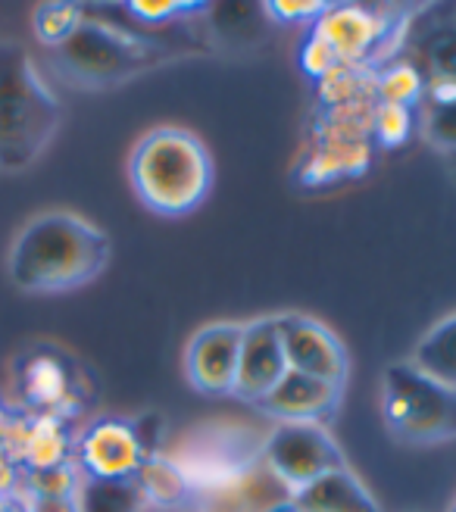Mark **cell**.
I'll use <instances>...</instances> for the list:
<instances>
[{
  "label": "cell",
  "instance_id": "6da1fadb",
  "mask_svg": "<svg viewBox=\"0 0 456 512\" xmlns=\"http://www.w3.org/2000/svg\"><path fill=\"white\" fill-rule=\"evenodd\" d=\"M110 263V238L75 213H41L10 247V278L25 294H63L94 281Z\"/></svg>",
  "mask_w": 456,
  "mask_h": 512
},
{
  "label": "cell",
  "instance_id": "7a4b0ae2",
  "mask_svg": "<svg viewBox=\"0 0 456 512\" xmlns=\"http://www.w3.org/2000/svg\"><path fill=\"white\" fill-rule=\"evenodd\" d=\"M60 100L19 41H0V169H29L60 128Z\"/></svg>",
  "mask_w": 456,
  "mask_h": 512
},
{
  "label": "cell",
  "instance_id": "3957f363",
  "mask_svg": "<svg viewBox=\"0 0 456 512\" xmlns=\"http://www.w3.org/2000/svg\"><path fill=\"white\" fill-rule=\"evenodd\" d=\"M135 194L160 216H188L213 185V160L197 135L185 128L147 132L129 163Z\"/></svg>",
  "mask_w": 456,
  "mask_h": 512
},
{
  "label": "cell",
  "instance_id": "277c9868",
  "mask_svg": "<svg viewBox=\"0 0 456 512\" xmlns=\"http://www.w3.org/2000/svg\"><path fill=\"white\" fill-rule=\"evenodd\" d=\"M175 57L160 41L85 19L75 35L50 54V69L75 88H110Z\"/></svg>",
  "mask_w": 456,
  "mask_h": 512
},
{
  "label": "cell",
  "instance_id": "5b68a950",
  "mask_svg": "<svg viewBox=\"0 0 456 512\" xmlns=\"http://www.w3.org/2000/svg\"><path fill=\"white\" fill-rule=\"evenodd\" d=\"M382 413L400 441L438 444L456 438V391L419 372L413 363L385 369Z\"/></svg>",
  "mask_w": 456,
  "mask_h": 512
},
{
  "label": "cell",
  "instance_id": "8992f818",
  "mask_svg": "<svg viewBox=\"0 0 456 512\" xmlns=\"http://www.w3.org/2000/svg\"><path fill=\"white\" fill-rule=\"evenodd\" d=\"M263 466L285 484L291 497L328 472L347 469L344 453L325 425L310 422H278L260 447Z\"/></svg>",
  "mask_w": 456,
  "mask_h": 512
},
{
  "label": "cell",
  "instance_id": "52a82bcc",
  "mask_svg": "<svg viewBox=\"0 0 456 512\" xmlns=\"http://www.w3.org/2000/svg\"><path fill=\"white\" fill-rule=\"evenodd\" d=\"M313 32H319L335 47L341 63L375 69V63L385 57V50L394 47V38L400 35V19L388 10H372L360 4H328L313 22Z\"/></svg>",
  "mask_w": 456,
  "mask_h": 512
},
{
  "label": "cell",
  "instance_id": "ba28073f",
  "mask_svg": "<svg viewBox=\"0 0 456 512\" xmlns=\"http://www.w3.org/2000/svg\"><path fill=\"white\" fill-rule=\"evenodd\" d=\"M138 428L129 419H97L82 434H75L72 463L82 472V478L94 481H132L144 459Z\"/></svg>",
  "mask_w": 456,
  "mask_h": 512
},
{
  "label": "cell",
  "instance_id": "9c48e42d",
  "mask_svg": "<svg viewBox=\"0 0 456 512\" xmlns=\"http://www.w3.org/2000/svg\"><path fill=\"white\" fill-rule=\"evenodd\" d=\"M278 335H282L285 360L291 372L313 375L319 381L341 384L344 388L350 360L332 328H325L322 322L310 316L288 313V316H278Z\"/></svg>",
  "mask_w": 456,
  "mask_h": 512
},
{
  "label": "cell",
  "instance_id": "30bf717a",
  "mask_svg": "<svg viewBox=\"0 0 456 512\" xmlns=\"http://www.w3.org/2000/svg\"><path fill=\"white\" fill-rule=\"evenodd\" d=\"M19 384H22V400L35 416H57L69 422L85 403L82 378L75 375L66 356L50 350L25 356Z\"/></svg>",
  "mask_w": 456,
  "mask_h": 512
},
{
  "label": "cell",
  "instance_id": "8fae6325",
  "mask_svg": "<svg viewBox=\"0 0 456 512\" xmlns=\"http://www.w3.org/2000/svg\"><path fill=\"white\" fill-rule=\"evenodd\" d=\"M288 372L282 335H278V316H263L244 325L235 397L257 406Z\"/></svg>",
  "mask_w": 456,
  "mask_h": 512
},
{
  "label": "cell",
  "instance_id": "7c38bea8",
  "mask_svg": "<svg viewBox=\"0 0 456 512\" xmlns=\"http://www.w3.org/2000/svg\"><path fill=\"white\" fill-rule=\"evenodd\" d=\"M241 335H244V325L216 322V325L200 328L191 338L188 353H185V369L200 394L225 397L235 391Z\"/></svg>",
  "mask_w": 456,
  "mask_h": 512
},
{
  "label": "cell",
  "instance_id": "4fadbf2b",
  "mask_svg": "<svg viewBox=\"0 0 456 512\" xmlns=\"http://www.w3.org/2000/svg\"><path fill=\"white\" fill-rule=\"evenodd\" d=\"M341 384H328L303 372H285V378L257 403L263 416L275 422H310L328 425L338 413Z\"/></svg>",
  "mask_w": 456,
  "mask_h": 512
},
{
  "label": "cell",
  "instance_id": "5bb4252c",
  "mask_svg": "<svg viewBox=\"0 0 456 512\" xmlns=\"http://www.w3.org/2000/svg\"><path fill=\"white\" fill-rule=\"evenodd\" d=\"M300 512H385L350 469L328 472L291 497Z\"/></svg>",
  "mask_w": 456,
  "mask_h": 512
},
{
  "label": "cell",
  "instance_id": "9a60e30c",
  "mask_svg": "<svg viewBox=\"0 0 456 512\" xmlns=\"http://www.w3.org/2000/svg\"><path fill=\"white\" fill-rule=\"evenodd\" d=\"M135 484L144 503L160 506V509H179L194 497L182 466L175 463V456H166V453L147 456L141 472L135 475Z\"/></svg>",
  "mask_w": 456,
  "mask_h": 512
},
{
  "label": "cell",
  "instance_id": "2e32d148",
  "mask_svg": "<svg viewBox=\"0 0 456 512\" xmlns=\"http://www.w3.org/2000/svg\"><path fill=\"white\" fill-rule=\"evenodd\" d=\"M410 363L425 372L438 378L441 384L456 391V313L447 316L444 322H438L428 335L416 344Z\"/></svg>",
  "mask_w": 456,
  "mask_h": 512
},
{
  "label": "cell",
  "instance_id": "e0dca14e",
  "mask_svg": "<svg viewBox=\"0 0 456 512\" xmlns=\"http://www.w3.org/2000/svg\"><path fill=\"white\" fill-rule=\"evenodd\" d=\"M316 94L322 100V110L363 104V100L378 104V100H375V69L341 63L335 72H328L325 79L316 82Z\"/></svg>",
  "mask_w": 456,
  "mask_h": 512
},
{
  "label": "cell",
  "instance_id": "ac0fdd59",
  "mask_svg": "<svg viewBox=\"0 0 456 512\" xmlns=\"http://www.w3.org/2000/svg\"><path fill=\"white\" fill-rule=\"evenodd\" d=\"M147 503L132 481H94L82 478L75 494V512H141Z\"/></svg>",
  "mask_w": 456,
  "mask_h": 512
},
{
  "label": "cell",
  "instance_id": "d6986e66",
  "mask_svg": "<svg viewBox=\"0 0 456 512\" xmlns=\"http://www.w3.org/2000/svg\"><path fill=\"white\" fill-rule=\"evenodd\" d=\"M425 97V79L413 63H388L375 69V100L413 110Z\"/></svg>",
  "mask_w": 456,
  "mask_h": 512
},
{
  "label": "cell",
  "instance_id": "ffe728a7",
  "mask_svg": "<svg viewBox=\"0 0 456 512\" xmlns=\"http://www.w3.org/2000/svg\"><path fill=\"white\" fill-rule=\"evenodd\" d=\"M32 22H35L38 41L44 47H50V50H57L85 22V13H82V7H75V4H41L35 10V19Z\"/></svg>",
  "mask_w": 456,
  "mask_h": 512
},
{
  "label": "cell",
  "instance_id": "44dd1931",
  "mask_svg": "<svg viewBox=\"0 0 456 512\" xmlns=\"http://www.w3.org/2000/svg\"><path fill=\"white\" fill-rule=\"evenodd\" d=\"M425 82L456 79V32H438L422 44V63H413Z\"/></svg>",
  "mask_w": 456,
  "mask_h": 512
},
{
  "label": "cell",
  "instance_id": "7402d4cb",
  "mask_svg": "<svg viewBox=\"0 0 456 512\" xmlns=\"http://www.w3.org/2000/svg\"><path fill=\"white\" fill-rule=\"evenodd\" d=\"M413 132V110L394 104H375L372 113V141L382 147H400Z\"/></svg>",
  "mask_w": 456,
  "mask_h": 512
},
{
  "label": "cell",
  "instance_id": "603a6c76",
  "mask_svg": "<svg viewBox=\"0 0 456 512\" xmlns=\"http://www.w3.org/2000/svg\"><path fill=\"white\" fill-rule=\"evenodd\" d=\"M297 63L303 69V75H310V79H325L328 72H335L341 66L338 54H335V47L328 44L319 32H307V38H303L300 44V54H297Z\"/></svg>",
  "mask_w": 456,
  "mask_h": 512
},
{
  "label": "cell",
  "instance_id": "cb8c5ba5",
  "mask_svg": "<svg viewBox=\"0 0 456 512\" xmlns=\"http://www.w3.org/2000/svg\"><path fill=\"white\" fill-rule=\"evenodd\" d=\"M341 178H347L341 163L322 147H313V153H307L303 163H300V169H297V182L303 188H325L332 182H341Z\"/></svg>",
  "mask_w": 456,
  "mask_h": 512
},
{
  "label": "cell",
  "instance_id": "d4e9b609",
  "mask_svg": "<svg viewBox=\"0 0 456 512\" xmlns=\"http://www.w3.org/2000/svg\"><path fill=\"white\" fill-rule=\"evenodd\" d=\"M204 4H185V0H132L129 13L141 22V25H160V22H172L179 16H191L200 13Z\"/></svg>",
  "mask_w": 456,
  "mask_h": 512
},
{
  "label": "cell",
  "instance_id": "484cf974",
  "mask_svg": "<svg viewBox=\"0 0 456 512\" xmlns=\"http://www.w3.org/2000/svg\"><path fill=\"white\" fill-rule=\"evenodd\" d=\"M325 7V0H272L266 13L278 22H316Z\"/></svg>",
  "mask_w": 456,
  "mask_h": 512
},
{
  "label": "cell",
  "instance_id": "4316f807",
  "mask_svg": "<svg viewBox=\"0 0 456 512\" xmlns=\"http://www.w3.org/2000/svg\"><path fill=\"white\" fill-rule=\"evenodd\" d=\"M425 128H428V138H432L435 144H441L447 150H456V107L432 110Z\"/></svg>",
  "mask_w": 456,
  "mask_h": 512
},
{
  "label": "cell",
  "instance_id": "83f0119b",
  "mask_svg": "<svg viewBox=\"0 0 456 512\" xmlns=\"http://www.w3.org/2000/svg\"><path fill=\"white\" fill-rule=\"evenodd\" d=\"M10 419H13V413H10V409H7L4 403H0V456H4V438H7Z\"/></svg>",
  "mask_w": 456,
  "mask_h": 512
},
{
  "label": "cell",
  "instance_id": "f1b7e54d",
  "mask_svg": "<svg viewBox=\"0 0 456 512\" xmlns=\"http://www.w3.org/2000/svg\"><path fill=\"white\" fill-rule=\"evenodd\" d=\"M0 512H32V509H29V503L7 500V503H0Z\"/></svg>",
  "mask_w": 456,
  "mask_h": 512
},
{
  "label": "cell",
  "instance_id": "f546056e",
  "mask_svg": "<svg viewBox=\"0 0 456 512\" xmlns=\"http://www.w3.org/2000/svg\"><path fill=\"white\" fill-rule=\"evenodd\" d=\"M266 512H300V509H297V503H294V500H282V503L269 506Z\"/></svg>",
  "mask_w": 456,
  "mask_h": 512
},
{
  "label": "cell",
  "instance_id": "4dcf8cb0",
  "mask_svg": "<svg viewBox=\"0 0 456 512\" xmlns=\"http://www.w3.org/2000/svg\"><path fill=\"white\" fill-rule=\"evenodd\" d=\"M450 512H456V500H453V506H450Z\"/></svg>",
  "mask_w": 456,
  "mask_h": 512
}]
</instances>
